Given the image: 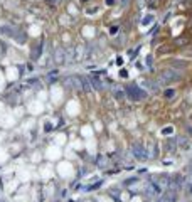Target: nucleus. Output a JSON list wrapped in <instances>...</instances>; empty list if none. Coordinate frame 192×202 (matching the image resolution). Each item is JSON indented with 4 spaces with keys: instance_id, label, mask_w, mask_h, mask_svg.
Listing matches in <instances>:
<instances>
[{
    "instance_id": "nucleus-13",
    "label": "nucleus",
    "mask_w": 192,
    "mask_h": 202,
    "mask_svg": "<svg viewBox=\"0 0 192 202\" xmlns=\"http://www.w3.org/2000/svg\"><path fill=\"white\" fill-rule=\"evenodd\" d=\"M191 192H192V185H191Z\"/></svg>"
},
{
    "instance_id": "nucleus-4",
    "label": "nucleus",
    "mask_w": 192,
    "mask_h": 202,
    "mask_svg": "<svg viewBox=\"0 0 192 202\" xmlns=\"http://www.w3.org/2000/svg\"><path fill=\"white\" fill-rule=\"evenodd\" d=\"M91 84L95 86V89H103V83H101L98 77H95V76L91 77Z\"/></svg>"
},
{
    "instance_id": "nucleus-9",
    "label": "nucleus",
    "mask_w": 192,
    "mask_h": 202,
    "mask_svg": "<svg viewBox=\"0 0 192 202\" xmlns=\"http://www.w3.org/2000/svg\"><path fill=\"white\" fill-rule=\"evenodd\" d=\"M128 2H130V0H121V5H123V7H126V5H128Z\"/></svg>"
},
{
    "instance_id": "nucleus-1",
    "label": "nucleus",
    "mask_w": 192,
    "mask_h": 202,
    "mask_svg": "<svg viewBox=\"0 0 192 202\" xmlns=\"http://www.w3.org/2000/svg\"><path fill=\"white\" fill-rule=\"evenodd\" d=\"M126 94H128V98H130L132 101H140V99H143V98L147 96L145 91H142L140 88H136V86H128Z\"/></svg>"
},
{
    "instance_id": "nucleus-8",
    "label": "nucleus",
    "mask_w": 192,
    "mask_h": 202,
    "mask_svg": "<svg viewBox=\"0 0 192 202\" xmlns=\"http://www.w3.org/2000/svg\"><path fill=\"white\" fill-rule=\"evenodd\" d=\"M115 96L118 98V99H121V98H123V93H121V91H118V93H115Z\"/></svg>"
},
{
    "instance_id": "nucleus-2",
    "label": "nucleus",
    "mask_w": 192,
    "mask_h": 202,
    "mask_svg": "<svg viewBox=\"0 0 192 202\" xmlns=\"http://www.w3.org/2000/svg\"><path fill=\"white\" fill-rule=\"evenodd\" d=\"M132 152H133L136 160H142V162L147 160V152H145V148H143L142 143H133L132 145Z\"/></svg>"
},
{
    "instance_id": "nucleus-12",
    "label": "nucleus",
    "mask_w": 192,
    "mask_h": 202,
    "mask_svg": "<svg viewBox=\"0 0 192 202\" xmlns=\"http://www.w3.org/2000/svg\"><path fill=\"white\" fill-rule=\"evenodd\" d=\"M148 3H150V5H155V0H148Z\"/></svg>"
},
{
    "instance_id": "nucleus-5",
    "label": "nucleus",
    "mask_w": 192,
    "mask_h": 202,
    "mask_svg": "<svg viewBox=\"0 0 192 202\" xmlns=\"http://www.w3.org/2000/svg\"><path fill=\"white\" fill-rule=\"evenodd\" d=\"M152 19H154L152 15H148V17H145V20H143V25H148V24L152 22Z\"/></svg>"
},
{
    "instance_id": "nucleus-10",
    "label": "nucleus",
    "mask_w": 192,
    "mask_h": 202,
    "mask_svg": "<svg viewBox=\"0 0 192 202\" xmlns=\"http://www.w3.org/2000/svg\"><path fill=\"white\" fill-rule=\"evenodd\" d=\"M106 3H108V5H113V3H115V0H106Z\"/></svg>"
},
{
    "instance_id": "nucleus-6",
    "label": "nucleus",
    "mask_w": 192,
    "mask_h": 202,
    "mask_svg": "<svg viewBox=\"0 0 192 202\" xmlns=\"http://www.w3.org/2000/svg\"><path fill=\"white\" fill-rule=\"evenodd\" d=\"M187 42H189V40H187V39H177V44H180V46H185V44H187Z\"/></svg>"
},
{
    "instance_id": "nucleus-3",
    "label": "nucleus",
    "mask_w": 192,
    "mask_h": 202,
    "mask_svg": "<svg viewBox=\"0 0 192 202\" xmlns=\"http://www.w3.org/2000/svg\"><path fill=\"white\" fill-rule=\"evenodd\" d=\"M162 77H163L165 83H167V81H179V79H180V74L175 73V71H163Z\"/></svg>"
},
{
    "instance_id": "nucleus-11",
    "label": "nucleus",
    "mask_w": 192,
    "mask_h": 202,
    "mask_svg": "<svg viewBox=\"0 0 192 202\" xmlns=\"http://www.w3.org/2000/svg\"><path fill=\"white\" fill-rule=\"evenodd\" d=\"M47 3H51V5H54V0H46Z\"/></svg>"
},
{
    "instance_id": "nucleus-7",
    "label": "nucleus",
    "mask_w": 192,
    "mask_h": 202,
    "mask_svg": "<svg viewBox=\"0 0 192 202\" xmlns=\"http://www.w3.org/2000/svg\"><path fill=\"white\" fill-rule=\"evenodd\" d=\"M165 96H167V98L173 96V91H172V89H170V91H165Z\"/></svg>"
}]
</instances>
